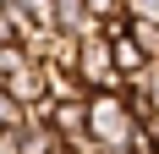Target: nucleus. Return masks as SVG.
I'll use <instances>...</instances> for the list:
<instances>
[{
	"instance_id": "1",
	"label": "nucleus",
	"mask_w": 159,
	"mask_h": 154,
	"mask_svg": "<svg viewBox=\"0 0 159 154\" xmlns=\"http://www.w3.org/2000/svg\"><path fill=\"white\" fill-rule=\"evenodd\" d=\"M88 138L104 154H132L137 138H143V121L132 116L126 94H93L88 99Z\"/></svg>"
},
{
	"instance_id": "2",
	"label": "nucleus",
	"mask_w": 159,
	"mask_h": 154,
	"mask_svg": "<svg viewBox=\"0 0 159 154\" xmlns=\"http://www.w3.org/2000/svg\"><path fill=\"white\" fill-rule=\"evenodd\" d=\"M6 94H11L16 105H44L49 99V88H44V66L39 61H22V66H11V72H6Z\"/></svg>"
},
{
	"instance_id": "3",
	"label": "nucleus",
	"mask_w": 159,
	"mask_h": 154,
	"mask_svg": "<svg viewBox=\"0 0 159 154\" xmlns=\"http://www.w3.org/2000/svg\"><path fill=\"white\" fill-rule=\"evenodd\" d=\"M44 121L61 132V143L88 138V99H71V105H49V99H44Z\"/></svg>"
},
{
	"instance_id": "4",
	"label": "nucleus",
	"mask_w": 159,
	"mask_h": 154,
	"mask_svg": "<svg viewBox=\"0 0 159 154\" xmlns=\"http://www.w3.org/2000/svg\"><path fill=\"white\" fill-rule=\"evenodd\" d=\"M44 66V61H39ZM44 88H49V105H71V99H93L88 83L77 72H66V66H44Z\"/></svg>"
},
{
	"instance_id": "5",
	"label": "nucleus",
	"mask_w": 159,
	"mask_h": 154,
	"mask_svg": "<svg viewBox=\"0 0 159 154\" xmlns=\"http://www.w3.org/2000/svg\"><path fill=\"white\" fill-rule=\"evenodd\" d=\"M93 28H99V17L88 11V0H55V33H77V39H88Z\"/></svg>"
},
{
	"instance_id": "6",
	"label": "nucleus",
	"mask_w": 159,
	"mask_h": 154,
	"mask_svg": "<svg viewBox=\"0 0 159 154\" xmlns=\"http://www.w3.org/2000/svg\"><path fill=\"white\" fill-rule=\"evenodd\" d=\"M110 55H115V72H121V77H137V72L148 66V55H143V44H137L132 33H126V39H110Z\"/></svg>"
},
{
	"instance_id": "7",
	"label": "nucleus",
	"mask_w": 159,
	"mask_h": 154,
	"mask_svg": "<svg viewBox=\"0 0 159 154\" xmlns=\"http://www.w3.org/2000/svg\"><path fill=\"white\" fill-rule=\"evenodd\" d=\"M77 55H82V39H77V33H49L44 66H66V72H77Z\"/></svg>"
},
{
	"instance_id": "8",
	"label": "nucleus",
	"mask_w": 159,
	"mask_h": 154,
	"mask_svg": "<svg viewBox=\"0 0 159 154\" xmlns=\"http://www.w3.org/2000/svg\"><path fill=\"white\" fill-rule=\"evenodd\" d=\"M132 39L143 44L148 61H159V22H154V17H132Z\"/></svg>"
},
{
	"instance_id": "9",
	"label": "nucleus",
	"mask_w": 159,
	"mask_h": 154,
	"mask_svg": "<svg viewBox=\"0 0 159 154\" xmlns=\"http://www.w3.org/2000/svg\"><path fill=\"white\" fill-rule=\"evenodd\" d=\"M22 121H28V105H16L11 94L0 88V132H16V127H22Z\"/></svg>"
},
{
	"instance_id": "10",
	"label": "nucleus",
	"mask_w": 159,
	"mask_h": 154,
	"mask_svg": "<svg viewBox=\"0 0 159 154\" xmlns=\"http://www.w3.org/2000/svg\"><path fill=\"white\" fill-rule=\"evenodd\" d=\"M88 11H93L99 22H110V17H121L126 6H121V0H88Z\"/></svg>"
},
{
	"instance_id": "11",
	"label": "nucleus",
	"mask_w": 159,
	"mask_h": 154,
	"mask_svg": "<svg viewBox=\"0 0 159 154\" xmlns=\"http://www.w3.org/2000/svg\"><path fill=\"white\" fill-rule=\"evenodd\" d=\"M0 154H22V143H16V132H0Z\"/></svg>"
},
{
	"instance_id": "12",
	"label": "nucleus",
	"mask_w": 159,
	"mask_h": 154,
	"mask_svg": "<svg viewBox=\"0 0 159 154\" xmlns=\"http://www.w3.org/2000/svg\"><path fill=\"white\" fill-rule=\"evenodd\" d=\"M132 17H154V22H159V0H137V11H132Z\"/></svg>"
},
{
	"instance_id": "13",
	"label": "nucleus",
	"mask_w": 159,
	"mask_h": 154,
	"mask_svg": "<svg viewBox=\"0 0 159 154\" xmlns=\"http://www.w3.org/2000/svg\"><path fill=\"white\" fill-rule=\"evenodd\" d=\"M55 154H71V149H66V143H61V149H55Z\"/></svg>"
},
{
	"instance_id": "14",
	"label": "nucleus",
	"mask_w": 159,
	"mask_h": 154,
	"mask_svg": "<svg viewBox=\"0 0 159 154\" xmlns=\"http://www.w3.org/2000/svg\"><path fill=\"white\" fill-rule=\"evenodd\" d=\"M0 88H6V72H0Z\"/></svg>"
},
{
	"instance_id": "15",
	"label": "nucleus",
	"mask_w": 159,
	"mask_h": 154,
	"mask_svg": "<svg viewBox=\"0 0 159 154\" xmlns=\"http://www.w3.org/2000/svg\"><path fill=\"white\" fill-rule=\"evenodd\" d=\"M154 154H159V143H154Z\"/></svg>"
}]
</instances>
